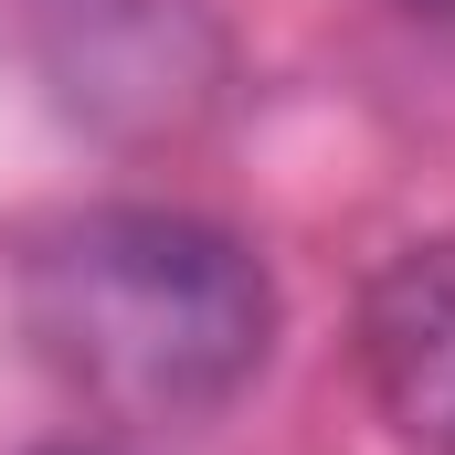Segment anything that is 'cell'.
<instances>
[{
    "instance_id": "cell-2",
    "label": "cell",
    "mask_w": 455,
    "mask_h": 455,
    "mask_svg": "<svg viewBox=\"0 0 455 455\" xmlns=\"http://www.w3.org/2000/svg\"><path fill=\"white\" fill-rule=\"evenodd\" d=\"M360 381L413 455H455V243H403L360 286Z\"/></svg>"
},
{
    "instance_id": "cell-3",
    "label": "cell",
    "mask_w": 455,
    "mask_h": 455,
    "mask_svg": "<svg viewBox=\"0 0 455 455\" xmlns=\"http://www.w3.org/2000/svg\"><path fill=\"white\" fill-rule=\"evenodd\" d=\"M392 11H413V21H455V0H392Z\"/></svg>"
},
{
    "instance_id": "cell-4",
    "label": "cell",
    "mask_w": 455,
    "mask_h": 455,
    "mask_svg": "<svg viewBox=\"0 0 455 455\" xmlns=\"http://www.w3.org/2000/svg\"><path fill=\"white\" fill-rule=\"evenodd\" d=\"M43 455H85V445H43Z\"/></svg>"
},
{
    "instance_id": "cell-1",
    "label": "cell",
    "mask_w": 455,
    "mask_h": 455,
    "mask_svg": "<svg viewBox=\"0 0 455 455\" xmlns=\"http://www.w3.org/2000/svg\"><path fill=\"white\" fill-rule=\"evenodd\" d=\"M21 329L116 424H202L254 392L275 349V275L243 233L202 212H75L21 265Z\"/></svg>"
}]
</instances>
